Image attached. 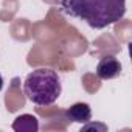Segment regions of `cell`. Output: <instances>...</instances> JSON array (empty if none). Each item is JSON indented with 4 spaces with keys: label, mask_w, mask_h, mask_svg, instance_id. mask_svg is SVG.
I'll return each instance as SVG.
<instances>
[{
    "label": "cell",
    "mask_w": 132,
    "mask_h": 132,
    "mask_svg": "<svg viewBox=\"0 0 132 132\" xmlns=\"http://www.w3.org/2000/svg\"><path fill=\"white\" fill-rule=\"evenodd\" d=\"M64 11L84 20L90 28L103 30L117 23L126 14V0H65Z\"/></svg>",
    "instance_id": "obj_1"
},
{
    "label": "cell",
    "mask_w": 132,
    "mask_h": 132,
    "mask_svg": "<svg viewBox=\"0 0 132 132\" xmlns=\"http://www.w3.org/2000/svg\"><path fill=\"white\" fill-rule=\"evenodd\" d=\"M59 75L51 69H36L23 81V93L37 106H50L61 96Z\"/></svg>",
    "instance_id": "obj_2"
},
{
    "label": "cell",
    "mask_w": 132,
    "mask_h": 132,
    "mask_svg": "<svg viewBox=\"0 0 132 132\" xmlns=\"http://www.w3.org/2000/svg\"><path fill=\"white\" fill-rule=\"evenodd\" d=\"M121 62L115 56H104L96 65V76L100 79H113L121 75Z\"/></svg>",
    "instance_id": "obj_3"
},
{
    "label": "cell",
    "mask_w": 132,
    "mask_h": 132,
    "mask_svg": "<svg viewBox=\"0 0 132 132\" xmlns=\"http://www.w3.org/2000/svg\"><path fill=\"white\" fill-rule=\"evenodd\" d=\"M92 118V109L87 103H76L65 110V120L72 123H87Z\"/></svg>",
    "instance_id": "obj_4"
},
{
    "label": "cell",
    "mask_w": 132,
    "mask_h": 132,
    "mask_svg": "<svg viewBox=\"0 0 132 132\" xmlns=\"http://www.w3.org/2000/svg\"><path fill=\"white\" fill-rule=\"evenodd\" d=\"M13 127L16 130H37V120L33 115H22L16 118Z\"/></svg>",
    "instance_id": "obj_5"
},
{
    "label": "cell",
    "mask_w": 132,
    "mask_h": 132,
    "mask_svg": "<svg viewBox=\"0 0 132 132\" xmlns=\"http://www.w3.org/2000/svg\"><path fill=\"white\" fill-rule=\"evenodd\" d=\"M2 89H3V76L0 75V90H2Z\"/></svg>",
    "instance_id": "obj_6"
}]
</instances>
